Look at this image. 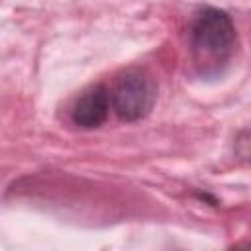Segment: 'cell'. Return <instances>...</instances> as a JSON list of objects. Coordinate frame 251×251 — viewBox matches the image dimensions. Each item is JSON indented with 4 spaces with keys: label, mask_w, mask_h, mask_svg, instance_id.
<instances>
[{
    "label": "cell",
    "mask_w": 251,
    "mask_h": 251,
    "mask_svg": "<svg viewBox=\"0 0 251 251\" xmlns=\"http://www.w3.org/2000/svg\"><path fill=\"white\" fill-rule=\"evenodd\" d=\"M190 57L202 76L222 73L235 47V25L227 12L204 6L194 12L190 27Z\"/></svg>",
    "instance_id": "1"
},
{
    "label": "cell",
    "mask_w": 251,
    "mask_h": 251,
    "mask_svg": "<svg viewBox=\"0 0 251 251\" xmlns=\"http://www.w3.org/2000/svg\"><path fill=\"white\" fill-rule=\"evenodd\" d=\"M110 114V94L106 86L92 84L80 92L71 108V122L80 129L100 127Z\"/></svg>",
    "instance_id": "3"
},
{
    "label": "cell",
    "mask_w": 251,
    "mask_h": 251,
    "mask_svg": "<svg viewBox=\"0 0 251 251\" xmlns=\"http://www.w3.org/2000/svg\"><path fill=\"white\" fill-rule=\"evenodd\" d=\"M110 108L122 122H137L151 114L157 102V82L145 69H127L116 76Z\"/></svg>",
    "instance_id": "2"
}]
</instances>
